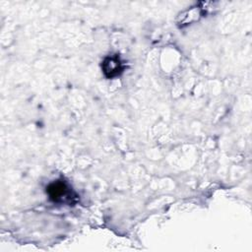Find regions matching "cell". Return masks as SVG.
I'll return each mask as SVG.
<instances>
[{"instance_id":"cell-1","label":"cell","mask_w":252,"mask_h":252,"mask_svg":"<svg viewBox=\"0 0 252 252\" xmlns=\"http://www.w3.org/2000/svg\"><path fill=\"white\" fill-rule=\"evenodd\" d=\"M46 193L49 199L57 204L71 205L77 199V195L72 187L63 179L51 182L46 187Z\"/></svg>"},{"instance_id":"cell-2","label":"cell","mask_w":252,"mask_h":252,"mask_svg":"<svg viewBox=\"0 0 252 252\" xmlns=\"http://www.w3.org/2000/svg\"><path fill=\"white\" fill-rule=\"evenodd\" d=\"M101 70L107 79H113L122 74L124 65L118 54H112L103 59L101 63Z\"/></svg>"}]
</instances>
